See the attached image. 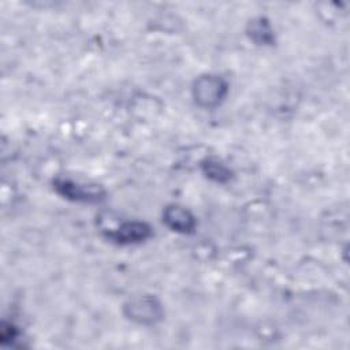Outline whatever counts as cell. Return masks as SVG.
Segmentation results:
<instances>
[{
  "instance_id": "6da1fadb",
  "label": "cell",
  "mask_w": 350,
  "mask_h": 350,
  "mask_svg": "<svg viewBox=\"0 0 350 350\" xmlns=\"http://www.w3.org/2000/svg\"><path fill=\"white\" fill-rule=\"evenodd\" d=\"M228 93L227 82L212 74H205L198 77L193 83V97L194 101L202 108L217 107Z\"/></svg>"
},
{
  "instance_id": "7a4b0ae2",
  "label": "cell",
  "mask_w": 350,
  "mask_h": 350,
  "mask_svg": "<svg viewBox=\"0 0 350 350\" xmlns=\"http://www.w3.org/2000/svg\"><path fill=\"white\" fill-rule=\"evenodd\" d=\"M123 310L129 320L144 325L156 324L164 316L161 304L152 295H141L130 299Z\"/></svg>"
},
{
  "instance_id": "3957f363",
  "label": "cell",
  "mask_w": 350,
  "mask_h": 350,
  "mask_svg": "<svg viewBox=\"0 0 350 350\" xmlns=\"http://www.w3.org/2000/svg\"><path fill=\"white\" fill-rule=\"evenodd\" d=\"M55 190L70 201L97 202L105 197V191L98 185H88L67 178H56L53 180Z\"/></svg>"
},
{
  "instance_id": "277c9868",
  "label": "cell",
  "mask_w": 350,
  "mask_h": 350,
  "mask_svg": "<svg viewBox=\"0 0 350 350\" xmlns=\"http://www.w3.org/2000/svg\"><path fill=\"white\" fill-rule=\"evenodd\" d=\"M152 234V228L145 221H124L115 228H109L105 231V237L118 245H131L139 243L148 239Z\"/></svg>"
},
{
  "instance_id": "5b68a950",
  "label": "cell",
  "mask_w": 350,
  "mask_h": 350,
  "mask_svg": "<svg viewBox=\"0 0 350 350\" xmlns=\"http://www.w3.org/2000/svg\"><path fill=\"white\" fill-rule=\"evenodd\" d=\"M163 221L165 223V226L175 231V232H180V234H190L194 231L196 228V217L194 215L176 204L168 205L164 212H163Z\"/></svg>"
},
{
  "instance_id": "8992f818",
  "label": "cell",
  "mask_w": 350,
  "mask_h": 350,
  "mask_svg": "<svg viewBox=\"0 0 350 350\" xmlns=\"http://www.w3.org/2000/svg\"><path fill=\"white\" fill-rule=\"evenodd\" d=\"M247 34L250 40H253L258 45H271L273 42V30L269 22L262 18H254L247 25Z\"/></svg>"
},
{
  "instance_id": "52a82bcc",
  "label": "cell",
  "mask_w": 350,
  "mask_h": 350,
  "mask_svg": "<svg viewBox=\"0 0 350 350\" xmlns=\"http://www.w3.org/2000/svg\"><path fill=\"white\" fill-rule=\"evenodd\" d=\"M201 170L206 178L217 183H226L231 178L230 168L213 157H209L201 161Z\"/></svg>"
}]
</instances>
